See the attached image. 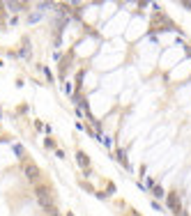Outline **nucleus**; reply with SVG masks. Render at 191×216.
Instances as JSON below:
<instances>
[{"label":"nucleus","mask_w":191,"mask_h":216,"mask_svg":"<svg viewBox=\"0 0 191 216\" xmlns=\"http://www.w3.org/2000/svg\"><path fill=\"white\" fill-rule=\"evenodd\" d=\"M76 159H78V166H88V156H85L83 152H78V154H76Z\"/></svg>","instance_id":"obj_2"},{"label":"nucleus","mask_w":191,"mask_h":216,"mask_svg":"<svg viewBox=\"0 0 191 216\" xmlns=\"http://www.w3.org/2000/svg\"><path fill=\"white\" fill-rule=\"evenodd\" d=\"M21 55H23V57H30V46H28V44L23 46V51H21Z\"/></svg>","instance_id":"obj_3"},{"label":"nucleus","mask_w":191,"mask_h":216,"mask_svg":"<svg viewBox=\"0 0 191 216\" xmlns=\"http://www.w3.org/2000/svg\"><path fill=\"white\" fill-rule=\"evenodd\" d=\"M23 170H26V177H28V179H32V182H35V179L39 177V170H37V166H32L30 161H26V166H23Z\"/></svg>","instance_id":"obj_1"}]
</instances>
